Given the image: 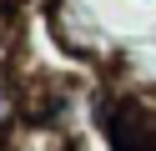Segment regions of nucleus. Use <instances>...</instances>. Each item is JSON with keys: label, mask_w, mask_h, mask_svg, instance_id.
<instances>
[{"label": "nucleus", "mask_w": 156, "mask_h": 151, "mask_svg": "<svg viewBox=\"0 0 156 151\" xmlns=\"http://www.w3.org/2000/svg\"><path fill=\"white\" fill-rule=\"evenodd\" d=\"M45 10H51V30H55V40H61L66 50L81 56V50H96V45H101V30L91 25V15H86L81 0H51Z\"/></svg>", "instance_id": "nucleus-1"}, {"label": "nucleus", "mask_w": 156, "mask_h": 151, "mask_svg": "<svg viewBox=\"0 0 156 151\" xmlns=\"http://www.w3.org/2000/svg\"><path fill=\"white\" fill-rule=\"evenodd\" d=\"M151 5H156V0H151Z\"/></svg>", "instance_id": "nucleus-2"}]
</instances>
